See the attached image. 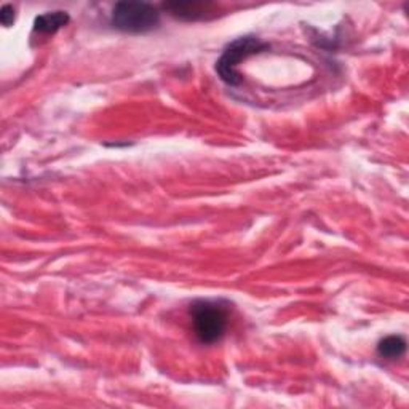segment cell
I'll return each instance as SVG.
<instances>
[{
    "label": "cell",
    "instance_id": "obj_2",
    "mask_svg": "<svg viewBox=\"0 0 409 409\" xmlns=\"http://www.w3.org/2000/svg\"><path fill=\"white\" fill-rule=\"evenodd\" d=\"M160 23L157 6L146 2H119L114 6L111 24L126 34H146Z\"/></svg>",
    "mask_w": 409,
    "mask_h": 409
},
{
    "label": "cell",
    "instance_id": "obj_3",
    "mask_svg": "<svg viewBox=\"0 0 409 409\" xmlns=\"http://www.w3.org/2000/svg\"><path fill=\"white\" fill-rule=\"evenodd\" d=\"M268 48V45L259 40L258 37L254 36H246L240 37L234 40L232 43H229L226 50L222 51V55L216 62V72L219 75V79L227 83L229 87H236L240 85L241 77L236 72V66L239 62L246 60L248 56L261 53Z\"/></svg>",
    "mask_w": 409,
    "mask_h": 409
},
{
    "label": "cell",
    "instance_id": "obj_5",
    "mask_svg": "<svg viewBox=\"0 0 409 409\" xmlns=\"http://www.w3.org/2000/svg\"><path fill=\"white\" fill-rule=\"evenodd\" d=\"M69 15L66 11H48L43 15H38L34 19V31L40 34H55L62 26L69 23Z\"/></svg>",
    "mask_w": 409,
    "mask_h": 409
},
{
    "label": "cell",
    "instance_id": "obj_6",
    "mask_svg": "<svg viewBox=\"0 0 409 409\" xmlns=\"http://www.w3.org/2000/svg\"><path fill=\"white\" fill-rule=\"evenodd\" d=\"M406 341L401 336H388L377 344V355L386 360H396L405 355Z\"/></svg>",
    "mask_w": 409,
    "mask_h": 409
},
{
    "label": "cell",
    "instance_id": "obj_4",
    "mask_svg": "<svg viewBox=\"0 0 409 409\" xmlns=\"http://www.w3.org/2000/svg\"><path fill=\"white\" fill-rule=\"evenodd\" d=\"M211 5L198 2H175L168 4L166 9L171 11L173 16L185 19V21H197L207 16V11Z\"/></svg>",
    "mask_w": 409,
    "mask_h": 409
},
{
    "label": "cell",
    "instance_id": "obj_1",
    "mask_svg": "<svg viewBox=\"0 0 409 409\" xmlns=\"http://www.w3.org/2000/svg\"><path fill=\"white\" fill-rule=\"evenodd\" d=\"M229 304L216 299H198L190 305L194 332L202 344L219 342L227 331Z\"/></svg>",
    "mask_w": 409,
    "mask_h": 409
},
{
    "label": "cell",
    "instance_id": "obj_7",
    "mask_svg": "<svg viewBox=\"0 0 409 409\" xmlns=\"http://www.w3.org/2000/svg\"><path fill=\"white\" fill-rule=\"evenodd\" d=\"M0 21L5 26V28H10V26L15 23V9L11 5H4L0 9Z\"/></svg>",
    "mask_w": 409,
    "mask_h": 409
}]
</instances>
